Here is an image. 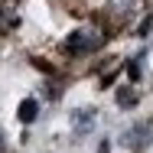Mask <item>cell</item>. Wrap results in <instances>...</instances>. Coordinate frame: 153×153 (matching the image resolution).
<instances>
[{"instance_id":"cell-3","label":"cell","mask_w":153,"mask_h":153,"mask_svg":"<svg viewBox=\"0 0 153 153\" xmlns=\"http://www.w3.org/2000/svg\"><path fill=\"white\" fill-rule=\"evenodd\" d=\"M153 140V130H150V124H137L127 137H124V143H130V147H143V143H150Z\"/></svg>"},{"instance_id":"cell-2","label":"cell","mask_w":153,"mask_h":153,"mask_svg":"<svg viewBox=\"0 0 153 153\" xmlns=\"http://www.w3.org/2000/svg\"><path fill=\"white\" fill-rule=\"evenodd\" d=\"M72 127H75V134H88L94 127V111L91 108H88V111H82V108L72 111Z\"/></svg>"},{"instance_id":"cell-7","label":"cell","mask_w":153,"mask_h":153,"mask_svg":"<svg viewBox=\"0 0 153 153\" xmlns=\"http://www.w3.org/2000/svg\"><path fill=\"white\" fill-rule=\"evenodd\" d=\"M0 147H3V134H0Z\"/></svg>"},{"instance_id":"cell-5","label":"cell","mask_w":153,"mask_h":153,"mask_svg":"<svg viewBox=\"0 0 153 153\" xmlns=\"http://www.w3.org/2000/svg\"><path fill=\"white\" fill-rule=\"evenodd\" d=\"M134 104H137V91H134V88H121V91H117V108L127 111V108H134Z\"/></svg>"},{"instance_id":"cell-4","label":"cell","mask_w":153,"mask_h":153,"mask_svg":"<svg viewBox=\"0 0 153 153\" xmlns=\"http://www.w3.org/2000/svg\"><path fill=\"white\" fill-rule=\"evenodd\" d=\"M16 114H20V121H23V124H33V121H36V114H39V101H36V98H26V101L20 104Z\"/></svg>"},{"instance_id":"cell-1","label":"cell","mask_w":153,"mask_h":153,"mask_svg":"<svg viewBox=\"0 0 153 153\" xmlns=\"http://www.w3.org/2000/svg\"><path fill=\"white\" fill-rule=\"evenodd\" d=\"M104 42V33L98 30V26H78V30L68 36V52H75V56H82V52H94L98 46Z\"/></svg>"},{"instance_id":"cell-6","label":"cell","mask_w":153,"mask_h":153,"mask_svg":"<svg viewBox=\"0 0 153 153\" xmlns=\"http://www.w3.org/2000/svg\"><path fill=\"white\" fill-rule=\"evenodd\" d=\"M130 3H134V0H117V3H114V10H127Z\"/></svg>"}]
</instances>
